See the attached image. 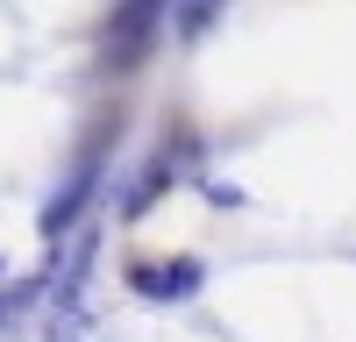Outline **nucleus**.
<instances>
[{"instance_id": "1", "label": "nucleus", "mask_w": 356, "mask_h": 342, "mask_svg": "<svg viewBox=\"0 0 356 342\" xmlns=\"http://www.w3.org/2000/svg\"><path fill=\"white\" fill-rule=\"evenodd\" d=\"M164 8L171 0H122L114 22H107V36H100V65L107 72H136L143 57H150L157 28H164Z\"/></svg>"}, {"instance_id": "2", "label": "nucleus", "mask_w": 356, "mask_h": 342, "mask_svg": "<svg viewBox=\"0 0 356 342\" xmlns=\"http://www.w3.org/2000/svg\"><path fill=\"white\" fill-rule=\"evenodd\" d=\"M93 186H100V142H86L79 164H72V179H65V193L43 207V236H50V243H65L72 228H79V214H86V200H93Z\"/></svg>"}, {"instance_id": "3", "label": "nucleus", "mask_w": 356, "mask_h": 342, "mask_svg": "<svg viewBox=\"0 0 356 342\" xmlns=\"http://www.w3.org/2000/svg\"><path fill=\"white\" fill-rule=\"evenodd\" d=\"M129 285L143 300H193L207 271H200V256H150V264H129Z\"/></svg>"}, {"instance_id": "4", "label": "nucleus", "mask_w": 356, "mask_h": 342, "mask_svg": "<svg viewBox=\"0 0 356 342\" xmlns=\"http://www.w3.org/2000/svg\"><path fill=\"white\" fill-rule=\"evenodd\" d=\"M214 8H221V0H186V15H178V28H186V36H200V28L214 22Z\"/></svg>"}]
</instances>
